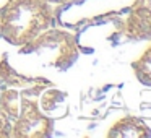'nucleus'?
Here are the masks:
<instances>
[{
    "mask_svg": "<svg viewBox=\"0 0 151 138\" xmlns=\"http://www.w3.org/2000/svg\"><path fill=\"white\" fill-rule=\"evenodd\" d=\"M57 5L46 0H8L0 10V36L21 47L55 24Z\"/></svg>",
    "mask_w": 151,
    "mask_h": 138,
    "instance_id": "f257e3e1",
    "label": "nucleus"
},
{
    "mask_svg": "<svg viewBox=\"0 0 151 138\" xmlns=\"http://www.w3.org/2000/svg\"><path fill=\"white\" fill-rule=\"evenodd\" d=\"M21 55H33L46 67L65 70L75 63L80 54L76 37L63 28H47L34 39L21 46Z\"/></svg>",
    "mask_w": 151,
    "mask_h": 138,
    "instance_id": "f03ea898",
    "label": "nucleus"
},
{
    "mask_svg": "<svg viewBox=\"0 0 151 138\" xmlns=\"http://www.w3.org/2000/svg\"><path fill=\"white\" fill-rule=\"evenodd\" d=\"M52 83L41 78L37 83L24 89L21 99L20 112L17 119L12 120L10 137L15 138H47L54 132V119L46 115L39 109L37 96Z\"/></svg>",
    "mask_w": 151,
    "mask_h": 138,
    "instance_id": "7ed1b4c3",
    "label": "nucleus"
},
{
    "mask_svg": "<svg viewBox=\"0 0 151 138\" xmlns=\"http://www.w3.org/2000/svg\"><path fill=\"white\" fill-rule=\"evenodd\" d=\"M135 0H72L57 7L55 21L62 28H80L128 12Z\"/></svg>",
    "mask_w": 151,
    "mask_h": 138,
    "instance_id": "20e7f679",
    "label": "nucleus"
},
{
    "mask_svg": "<svg viewBox=\"0 0 151 138\" xmlns=\"http://www.w3.org/2000/svg\"><path fill=\"white\" fill-rule=\"evenodd\" d=\"M120 26L122 34L128 39H151V0H135Z\"/></svg>",
    "mask_w": 151,
    "mask_h": 138,
    "instance_id": "39448f33",
    "label": "nucleus"
},
{
    "mask_svg": "<svg viewBox=\"0 0 151 138\" xmlns=\"http://www.w3.org/2000/svg\"><path fill=\"white\" fill-rule=\"evenodd\" d=\"M107 137L111 138H145L151 137V128L145 124L141 119L137 117H122L117 120L107 132Z\"/></svg>",
    "mask_w": 151,
    "mask_h": 138,
    "instance_id": "423d86ee",
    "label": "nucleus"
},
{
    "mask_svg": "<svg viewBox=\"0 0 151 138\" xmlns=\"http://www.w3.org/2000/svg\"><path fill=\"white\" fill-rule=\"evenodd\" d=\"M37 98H39V102H37L39 109L46 115H49L50 119H62L68 112V107L65 104L67 94L63 91H60V89L49 86Z\"/></svg>",
    "mask_w": 151,
    "mask_h": 138,
    "instance_id": "0eeeda50",
    "label": "nucleus"
},
{
    "mask_svg": "<svg viewBox=\"0 0 151 138\" xmlns=\"http://www.w3.org/2000/svg\"><path fill=\"white\" fill-rule=\"evenodd\" d=\"M132 70L141 85L151 86V42L143 50V54L132 62Z\"/></svg>",
    "mask_w": 151,
    "mask_h": 138,
    "instance_id": "6e6552de",
    "label": "nucleus"
},
{
    "mask_svg": "<svg viewBox=\"0 0 151 138\" xmlns=\"http://www.w3.org/2000/svg\"><path fill=\"white\" fill-rule=\"evenodd\" d=\"M10 130H12V120L4 112V109L0 107V138L10 137Z\"/></svg>",
    "mask_w": 151,
    "mask_h": 138,
    "instance_id": "1a4fd4ad",
    "label": "nucleus"
},
{
    "mask_svg": "<svg viewBox=\"0 0 151 138\" xmlns=\"http://www.w3.org/2000/svg\"><path fill=\"white\" fill-rule=\"evenodd\" d=\"M46 2L54 4V5H57V7H60V5H65V4H68V2H72V0H46Z\"/></svg>",
    "mask_w": 151,
    "mask_h": 138,
    "instance_id": "9d476101",
    "label": "nucleus"
}]
</instances>
